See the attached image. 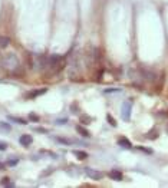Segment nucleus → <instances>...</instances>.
<instances>
[{
	"label": "nucleus",
	"mask_w": 168,
	"mask_h": 188,
	"mask_svg": "<svg viewBox=\"0 0 168 188\" xmlns=\"http://www.w3.org/2000/svg\"><path fill=\"white\" fill-rule=\"evenodd\" d=\"M32 68L36 70H47L49 68V56L41 55V53H32L30 56Z\"/></svg>",
	"instance_id": "obj_1"
},
{
	"label": "nucleus",
	"mask_w": 168,
	"mask_h": 188,
	"mask_svg": "<svg viewBox=\"0 0 168 188\" xmlns=\"http://www.w3.org/2000/svg\"><path fill=\"white\" fill-rule=\"evenodd\" d=\"M2 65H3L4 69L10 70V72H14V70L19 69L20 62H19V59H17V56L14 53H7V55H4L2 58Z\"/></svg>",
	"instance_id": "obj_2"
},
{
	"label": "nucleus",
	"mask_w": 168,
	"mask_h": 188,
	"mask_svg": "<svg viewBox=\"0 0 168 188\" xmlns=\"http://www.w3.org/2000/svg\"><path fill=\"white\" fill-rule=\"evenodd\" d=\"M65 59L59 55H51L49 56V68L47 70H51L52 73H59L62 69L65 68Z\"/></svg>",
	"instance_id": "obj_3"
},
{
	"label": "nucleus",
	"mask_w": 168,
	"mask_h": 188,
	"mask_svg": "<svg viewBox=\"0 0 168 188\" xmlns=\"http://www.w3.org/2000/svg\"><path fill=\"white\" fill-rule=\"evenodd\" d=\"M79 60H78V53L76 52H72L71 55H69V58H68V70H69V73L71 75H75L76 72H79Z\"/></svg>",
	"instance_id": "obj_4"
},
{
	"label": "nucleus",
	"mask_w": 168,
	"mask_h": 188,
	"mask_svg": "<svg viewBox=\"0 0 168 188\" xmlns=\"http://www.w3.org/2000/svg\"><path fill=\"white\" fill-rule=\"evenodd\" d=\"M131 111H132V102L131 101H125L121 108V118L125 122H128L131 119Z\"/></svg>",
	"instance_id": "obj_5"
},
{
	"label": "nucleus",
	"mask_w": 168,
	"mask_h": 188,
	"mask_svg": "<svg viewBox=\"0 0 168 188\" xmlns=\"http://www.w3.org/2000/svg\"><path fill=\"white\" fill-rule=\"evenodd\" d=\"M85 174L91 178V180H95V181H99V180H102V177H104V174H102L101 171H96V170L89 168V167L85 168Z\"/></svg>",
	"instance_id": "obj_6"
},
{
	"label": "nucleus",
	"mask_w": 168,
	"mask_h": 188,
	"mask_svg": "<svg viewBox=\"0 0 168 188\" xmlns=\"http://www.w3.org/2000/svg\"><path fill=\"white\" fill-rule=\"evenodd\" d=\"M19 142H20V145H23V147H29V145L33 142V138H32L29 133H23V135L19 138Z\"/></svg>",
	"instance_id": "obj_7"
},
{
	"label": "nucleus",
	"mask_w": 168,
	"mask_h": 188,
	"mask_svg": "<svg viewBox=\"0 0 168 188\" xmlns=\"http://www.w3.org/2000/svg\"><path fill=\"white\" fill-rule=\"evenodd\" d=\"M108 177L111 178V180H115V181H122V180H124L122 172L118 171V170H112V171H109L108 172Z\"/></svg>",
	"instance_id": "obj_8"
},
{
	"label": "nucleus",
	"mask_w": 168,
	"mask_h": 188,
	"mask_svg": "<svg viewBox=\"0 0 168 188\" xmlns=\"http://www.w3.org/2000/svg\"><path fill=\"white\" fill-rule=\"evenodd\" d=\"M118 145L122 148H127V149H131L132 148V144H131V141L127 139V138L121 137V138H118Z\"/></svg>",
	"instance_id": "obj_9"
},
{
	"label": "nucleus",
	"mask_w": 168,
	"mask_h": 188,
	"mask_svg": "<svg viewBox=\"0 0 168 188\" xmlns=\"http://www.w3.org/2000/svg\"><path fill=\"white\" fill-rule=\"evenodd\" d=\"M7 119L10 121V122L19 123V125H27V121H26V119H23V118H19V116H13V115H9V116H7Z\"/></svg>",
	"instance_id": "obj_10"
},
{
	"label": "nucleus",
	"mask_w": 168,
	"mask_h": 188,
	"mask_svg": "<svg viewBox=\"0 0 168 188\" xmlns=\"http://www.w3.org/2000/svg\"><path fill=\"white\" fill-rule=\"evenodd\" d=\"M46 92H47V89H46V88L39 89V91H32V92L27 93V98H29V99H32V98H36V96L43 95V93H46Z\"/></svg>",
	"instance_id": "obj_11"
},
{
	"label": "nucleus",
	"mask_w": 168,
	"mask_h": 188,
	"mask_svg": "<svg viewBox=\"0 0 168 188\" xmlns=\"http://www.w3.org/2000/svg\"><path fill=\"white\" fill-rule=\"evenodd\" d=\"M76 131L79 132V135H82V137H85V138H88L89 135H91V133H89V131H88L86 128H84L82 125H78V127H76Z\"/></svg>",
	"instance_id": "obj_12"
},
{
	"label": "nucleus",
	"mask_w": 168,
	"mask_h": 188,
	"mask_svg": "<svg viewBox=\"0 0 168 188\" xmlns=\"http://www.w3.org/2000/svg\"><path fill=\"white\" fill-rule=\"evenodd\" d=\"M73 154L79 161H84V159H86L88 158V152H85V151H75Z\"/></svg>",
	"instance_id": "obj_13"
},
{
	"label": "nucleus",
	"mask_w": 168,
	"mask_h": 188,
	"mask_svg": "<svg viewBox=\"0 0 168 188\" xmlns=\"http://www.w3.org/2000/svg\"><path fill=\"white\" fill-rule=\"evenodd\" d=\"M10 44V39L6 36H0V48H7Z\"/></svg>",
	"instance_id": "obj_14"
},
{
	"label": "nucleus",
	"mask_w": 168,
	"mask_h": 188,
	"mask_svg": "<svg viewBox=\"0 0 168 188\" xmlns=\"http://www.w3.org/2000/svg\"><path fill=\"white\" fill-rule=\"evenodd\" d=\"M0 129L4 131V132H10L12 131V127L9 125L7 122H0Z\"/></svg>",
	"instance_id": "obj_15"
},
{
	"label": "nucleus",
	"mask_w": 168,
	"mask_h": 188,
	"mask_svg": "<svg viewBox=\"0 0 168 188\" xmlns=\"http://www.w3.org/2000/svg\"><path fill=\"white\" fill-rule=\"evenodd\" d=\"M2 185H4V187H14V184L10 181L9 177H4L3 180H2Z\"/></svg>",
	"instance_id": "obj_16"
},
{
	"label": "nucleus",
	"mask_w": 168,
	"mask_h": 188,
	"mask_svg": "<svg viewBox=\"0 0 168 188\" xmlns=\"http://www.w3.org/2000/svg\"><path fill=\"white\" fill-rule=\"evenodd\" d=\"M106 119H108V122H109V125H111V127H117V121H115L114 118L109 115V113L106 115Z\"/></svg>",
	"instance_id": "obj_17"
},
{
	"label": "nucleus",
	"mask_w": 168,
	"mask_h": 188,
	"mask_svg": "<svg viewBox=\"0 0 168 188\" xmlns=\"http://www.w3.org/2000/svg\"><path fill=\"white\" fill-rule=\"evenodd\" d=\"M158 137V133H157V131H149L148 132V135H147V138H149V139H155V138Z\"/></svg>",
	"instance_id": "obj_18"
},
{
	"label": "nucleus",
	"mask_w": 168,
	"mask_h": 188,
	"mask_svg": "<svg viewBox=\"0 0 168 188\" xmlns=\"http://www.w3.org/2000/svg\"><path fill=\"white\" fill-rule=\"evenodd\" d=\"M81 119L84 121V123H91L92 122V118H89V116H86V115H82Z\"/></svg>",
	"instance_id": "obj_19"
},
{
	"label": "nucleus",
	"mask_w": 168,
	"mask_h": 188,
	"mask_svg": "<svg viewBox=\"0 0 168 188\" xmlns=\"http://www.w3.org/2000/svg\"><path fill=\"white\" fill-rule=\"evenodd\" d=\"M7 149V144L4 141H0V151H6Z\"/></svg>",
	"instance_id": "obj_20"
},
{
	"label": "nucleus",
	"mask_w": 168,
	"mask_h": 188,
	"mask_svg": "<svg viewBox=\"0 0 168 188\" xmlns=\"http://www.w3.org/2000/svg\"><path fill=\"white\" fill-rule=\"evenodd\" d=\"M29 119L30 121H39V116H37L36 113H30V115H29Z\"/></svg>",
	"instance_id": "obj_21"
},
{
	"label": "nucleus",
	"mask_w": 168,
	"mask_h": 188,
	"mask_svg": "<svg viewBox=\"0 0 168 188\" xmlns=\"http://www.w3.org/2000/svg\"><path fill=\"white\" fill-rule=\"evenodd\" d=\"M35 132H42V133H47V129H45V128H35Z\"/></svg>",
	"instance_id": "obj_22"
},
{
	"label": "nucleus",
	"mask_w": 168,
	"mask_h": 188,
	"mask_svg": "<svg viewBox=\"0 0 168 188\" xmlns=\"http://www.w3.org/2000/svg\"><path fill=\"white\" fill-rule=\"evenodd\" d=\"M68 119H56L55 121V123H57V125H63V123H66Z\"/></svg>",
	"instance_id": "obj_23"
},
{
	"label": "nucleus",
	"mask_w": 168,
	"mask_h": 188,
	"mask_svg": "<svg viewBox=\"0 0 168 188\" xmlns=\"http://www.w3.org/2000/svg\"><path fill=\"white\" fill-rule=\"evenodd\" d=\"M17 164V159H9L7 161V165H10V167H13V165Z\"/></svg>",
	"instance_id": "obj_24"
},
{
	"label": "nucleus",
	"mask_w": 168,
	"mask_h": 188,
	"mask_svg": "<svg viewBox=\"0 0 168 188\" xmlns=\"http://www.w3.org/2000/svg\"><path fill=\"white\" fill-rule=\"evenodd\" d=\"M56 141H59V142H63V144H71V141L63 139V138H56Z\"/></svg>",
	"instance_id": "obj_25"
},
{
	"label": "nucleus",
	"mask_w": 168,
	"mask_h": 188,
	"mask_svg": "<svg viewBox=\"0 0 168 188\" xmlns=\"http://www.w3.org/2000/svg\"><path fill=\"white\" fill-rule=\"evenodd\" d=\"M139 149L144 151V152H147V154H152V151L151 149H147V148H141V147H139Z\"/></svg>",
	"instance_id": "obj_26"
},
{
	"label": "nucleus",
	"mask_w": 168,
	"mask_h": 188,
	"mask_svg": "<svg viewBox=\"0 0 168 188\" xmlns=\"http://www.w3.org/2000/svg\"><path fill=\"white\" fill-rule=\"evenodd\" d=\"M0 170H4V164H3V162H0Z\"/></svg>",
	"instance_id": "obj_27"
},
{
	"label": "nucleus",
	"mask_w": 168,
	"mask_h": 188,
	"mask_svg": "<svg viewBox=\"0 0 168 188\" xmlns=\"http://www.w3.org/2000/svg\"><path fill=\"white\" fill-rule=\"evenodd\" d=\"M167 131H168V127H167Z\"/></svg>",
	"instance_id": "obj_28"
}]
</instances>
